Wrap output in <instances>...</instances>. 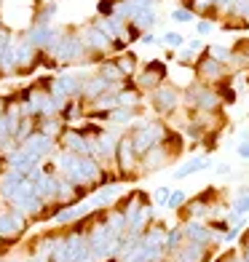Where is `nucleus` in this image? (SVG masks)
<instances>
[{"instance_id": "25", "label": "nucleus", "mask_w": 249, "mask_h": 262, "mask_svg": "<svg viewBox=\"0 0 249 262\" xmlns=\"http://www.w3.org/2000/svg\"><path fill=\"white\" fill-rule=\"evenodd\" d=\"M246 64H249V51H246Z\"/></svg>"}, {"instance_id": "20", "label": "nucleus", "mask_w": 249, "mask_h": 262, "mask_svg": "<svg viewBox=\"0 0 249 262\" xmlns=\"http://www.w3.org/2000/svg\"><path fill=\"white\" fill-rule=\"evenodd\" d=\"M215 171H217L220 177H231V174H233V169H231V163H228V161H220V163H215Z\"/></svg>"}, {"instance_id": "26", "label": "nucleus", "mask_w": 249, "mask_h": 262, "mask_svg": "<svg viewBox=\"0 0 249 262\" xmlns=\"http://www.w3.org/2000/svg\"><path fill=\"white\" fill-rule=\"evenodd\" d=\"M14 262H22V259H14Z\"/></svg>"}, {"instance_id": "6", "label": "nucleus", "mask_w": 249, "mask_h": 262, "mask_svg": "<svg viewBox=\"0 0 249 262\" xmlns=\"http://www.w3.org/2000/svg\"><path fill=\"white\" fill-rule=\"evenodd\" d=\"M121 193H123V182L121 180L108 182V185H99L97 190H94V195L89 198V206L91 209H108V206L115 204Z\"/></svg>"}, {"instance_id": "7", "label": "nucleus", "mask_w": 249, "mask_h": 262, "mask_svg": "<svg viewBox=\"0 0 249 262\" xmlns=\"http://www.w3.org/2000/svg\"><path fill=\"white\" fill-rule=\"evenodd\" d=\"M27 228V217L16 209L11 211H3L0 214V238H8V241H14L16 235H22Z\"/></svg>"}, {"instance_id": "24", "label": "nucleus", "mask_w": 249, "mask_h": 262, "mask_svg": "<svg viewBox=\"0 0 249 262\" xmlns=\"http://www.w3.org/2000/svg\"><path fill=\"white\" fill-rule=\"evenodd\" d=\"M241 142H249V126L241 131Z\"/></svg>"}, {"instance_id": "19", "label": "nucleus", "mask_w": 249, "mask_h": 262, "mask_svg": "<svg viewBox=\"0 0 249 262\" xmlns=\"http://www.w3.org/2000/svg\"><path fill=\"white\" fill-rule=\"evenodd\" d=\"M172 16H174V21H193L196 19V14H193L191 8H177Z\"/></svg>"}, {"instance_id": "8", "label": "nucleus", "mask_w": 249, "mask_h": 262, "mask_svg": "<svg viewBox=\"0 0 249 262\" xmlns=\"http://www.w3.org/2000/svg\"><path fill=\"white\" fill-rule=\"evenodd\" d=\"M166 75V64L161 62H150L148 67H142V73L137 75V89L139 91H156Z\"/></svg>"}, {"instance_id": "18", "label": "nucleus", "mask_w": 249, "mask_h": 262, "mask_svg": "<svg viewBox=\"0 0 249 262\" xmlns=\"http://www.w3.org/2000/svg\"><path fill=\"white\" fill-rule=\"evenodd\" d=\"M118 67H121V73H123V78H129V75H134V56H132V54H126L123 59H118Z\"/></svg>"}, {"instance_id": "27", "label": "nucleus", "mask_w": 249, "mask_h": 262, "mask_svg": "<svg viewBox=\"0 0 249 262\" xmlns=\"http://www.w3.org/2000/svg\"><path fill=\"white\" fill-rule=\"evenodd\" d=\"M161 262H166V259H161Z\"/></svg>"}, {"instance_id": "21", "label": "nucleus", "mask_w": 249, "mask_h": 262, "mask_svg": "<svg viewBox=\"0 0 249 262\" xmlns=\"http://www.w3.org/2000/svg\"><path fill=\"white\" fill-rule=\"evenodd\" d=\"M236 156L249 163V142H239V147H236Z\"/></svg>"}, {"instance_id": "2", "label": "nucleus", "mask_w": 249, "mask_h": 262, "mask_svg": "<svg viewBox=\"0 0 249 262\" xmlns=\"http://www.w3.org/2000/svg\"><path fill=\"white\" fill-rule=\"evenodd\" d=\"M222 94L212 89L209 83H196L185 91V107L191 113H220L222 110Z\"/></svg>"}, {"instance_id": "23", "label": "nucleus", "mask_w": 249, "mask_h": 262, "mask_svg": "<svg viewBox=\"0 0 249 262\" xmlns=\"http://www.w3.org/2000/svg\"><path fill=\"white\" fill-rule=\"evenodd\" d=\"M196 32H198V35H209V32H212V21H206V19H201L198 25H196Z\"/></svg>"}, {"instance_id": "1", "label": "nucleus", "mask_w": 249, "mask_h": 262, "mask_svg": "<svg viewBox=\"0 0 249 262\" xmlns=\"http://www.w3.org/2000/svg\"><path fill=\"white\" fill-rule=\"evenodd\" d=\"M129 134H132L134 147H137L139 158H142L153 145H161V142H166V139L174 134V131L169 128V123H166L163 118H139V121L129 128Z\"/></svg>"}, {"instance_id": "12", "label": "nucleus", "mask_w": 249, "mask_h": 262, "mask_svg": "<svg viewBox=\"0 0 249 262\" xmlns=\"http://www.w3.org/2000/svg\"><path fill=\"white\" fill-rule=\"evenodd\" d=\"M108 121L115 128H132L139 121V107H113L108 110Z\"/></svg>"}, {"instance_id": "22", "label": "nucleus", "mask_w": 249, "mask_h": 262, "mask_svg": "<svg viewBox=\"0 0 249 262\" xmlns=\"http://www.w3.org/2000/svg\"><path fill=\"white\" fill-rule=\"evenodd\" d=\"M163 43H166V46H180V43H182V35H177V32H166V35H163Z\"/></svg>"}, {"instance_id": "16", "label": "nucleus", "mask_w": 249, "mask_h": 262, "mask_svg": "<svg viewBox=\"0 0 249 262\" xmlns=\"http://www.w3.org/2000/svg\"><path fill=\"white\" fill-rule=\"evenodd\" d=\"M185 204H188V193H185V190H172V195H169V206H166V209L180 211Z\"/></svg>"}, {"instance_id": "13", "label": "nucleus", "mask_w": 249, "mask_h": 262, "mask_svg": "<svg viewBox=\"0 0 249 262\" xmlns=\"http://www.w3.org/2000/svg\"><path fill=\"white\" fill-rule=\"evenodd\" d=\"M89 211H91L89 204H70V206H62V209L54 214V222H56V225H70V222L83 220Z\"/></svg>"}, {"instance_id": "17", "label": "nucleus", "mask_w": 249, "mask_h": 262, "mask_svg": "<svg viewBox=\"0 0 249 262\" xmlns=\"http://www.w3.org/2000/svg\"><path fill=\"white\" fill-rule=\"evenodd\" d=\"M169 195H172V187H156V190H153V204H156V206H161V209H166V206H169Z\"/></svg>"}, {"instance_id": "5", "label": "nucleus", "mask_w": 249, "mask_h": 262, "mask_svg": "<svg viewBox=\"0 0 249 262\" xmlns=\"http://www.w3.org/2000/svg\"><path fill=\"white\" fill-rule=\"evenodd\" d=\"M188 220H204V222L212 220V204H209L206 193H201L196 198H188V204L180 209V222H188Z\"/></svg>"}, {"instance_id": "28", "label": "nucleus", "mask_w": 249, "mask_h": 262, "mask_svg": "<svg viewBox=\"0 0 249 262\" xmlns=\"http://www.w3.org/2000/svg\"><path fill=\"white\" fill-rule=\"evenodd\" d=\"M0 241H3V238H0Z\"/></svg>"}, {"instance_id": "10", "label": "nucleus", "mask_w": 249, "mask_h": 262, "mask_svg": "<svg viewBox=\"0 0 249 262\" xmlns=\"http://www.w3.org/2000/svg\"><path fill=\"white\" fill-rule=\"evenodd\" d=\"M228 64H220L217 59H212L209 54L198 62V78L201 83H209V86H215V83H220L225 75H228V70H225Z\"/></svg>"}, {"instance_id": "14", "label": "nucleus", "mask_w": 249, "mask_h": 262, "mask_svg": "<svg viewBox=\"0 0 249 262\" xmlns=\"http://www.w3.org/2000/svg\"><path fill=\"white\" fill-rule=\"evenodd\" d=\"M182 244H185V228H182V222H180V225H174V228L166 230V244H163L166 257H172V254H174Z\"/></svg>"}, {"instance_id": "4", "label": "nucleus", "mask_w": 249, "mask_h": 262, "mask_svg": "<svg viewBox=\"0 0 249 262\" xmlns=\"http://www.w3.org/2000/svg\"><path fill=\"white\" fill-rule=\"evenodd\" d=\"M56 145L62 147V150H67V152H75V156H91L94 139H89L78 126H73V128H65L62 134H59Z\"/></svg>"}, {"instance_id": "11", "label": "nucleus", "mask_w": 249, "mask_h": 262, "mask_svg": "<svg viewBox=\"0 0 249 262\" xmlns=\"http://www.w3.org/2000/svg\"><path fill=\"white\" fill-rule=\"evenodd\" d=\"M209 169H215V161H212L209 156H193V158H188L172 177L177 182H182V180H188V177H193L198 171H209Z\"/></svg>"}, {"instance_id": "15", "label": "nucleus", "mask_w": 249, "mask_h": 262, "mask_svg": "<svg viewBox=\"0 0 249 262\" xmlns=\"http://www.w3.org/2000/svg\"><path fill=\"white\" fill-rule=\"evenodd\" d=\"M231 211H236V214H249V187H244L239 195H233Z\"/></svg>"}, {"instance_id": "3", "label": "nucleus", "mask_w": 249, "mask_h": 262, "mask_svg": "<svg viewBox=\"0 0 249 262\" xmlns=\"http://www.w3.org/2000/svg\"><path fill=\"white\" fill-rule=\"evenodd\" d=\"M182 104H185V94L177 86L161 83L156 91H150V107L156 110L158 118H174L177 113H180Z\"/></svg>"}, {"instance_id": "9", "label": "nucleus", "mask_w": 249, "mask_h": 262, "mask_svg": "<svg viewBox=\"0 0 249 262\" xmlns=\"http://www.w3.org/2000/svg\"><path fill=\"white\" fill-rule=\"evenodd\" d=\"M209 257H212V249L209 246L185 241L172 257H166V259H174V262H209Z\"/></svg>"}]
</instances>
